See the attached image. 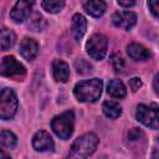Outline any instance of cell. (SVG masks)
Here are the masks:
<instances>
[{
	"label": "cell",
	"instance_id": "cell-8",
	"mask_svg": "<svg viewBox=\"0 0 159 159\" xmlns=\"http://www.w3.org/2000/svg\"><path fill=\"white\" fill-rule=\"evenodd\" d=\"M32 5H34V1H25V0L17 1L10 11L11 20H14V22H16V24L24 22L30 16Z\"/></svg>",
	"mask_w": 159,
	"mask_h": 159
},
{
	"label": "cell",
	"instance_id": "cell-25",
	"mask_svg": "<svg viewBox=\"0 0 159 159\" xmlns=\"http://www.w3.org/2000/svg\"><path fill=\"white\" fill-rule=\"evenodd\" d=\"M142 80L140 78H138V77H133V78H130L129 80V87H130V89L133 91V92H137L140 87H142Z\"/></svg>",
	"mask_w": 159,
	"mask_h": 159
},
{
	"label": "cell",
	"instance_id": "cell-21",
	"mask_svg": "<svg viewBox=\"0 0 159 159\" xmlns=\"http://www.w3.org/2000/svg\"><path fill=\"white\" fill-rule=\"evenodd\" d=\"M41 6L47 12L56 14V12L61 11L65 7V1H42L41 2Z\"/></svg>",
	"mask_w": 159,
	"mask_h": 159
},
{
	"label": "cell",
	"instance_id": "cell-11",
	"mask_svg": "<svg viewBox=\"0 0 159 159\" xmlns=\"http://www.w3.org/2000/svg\"><path fill=\"white\" fill-rule=\"evenodd\" d=\"M39 51H40V47H39V43L35 40L29 39V37H25L21 41V45H20V55L25 60L34 61L37 57Z\"/></svg>",
	"mask_w": 159,
	"mask_h": 159
},
{
	"label": "cell",
	"instance_id": "cell-2",
	"mask_svg": "<svg viewBox=\"0 0 159 159\" xmlns=\"http://www.w3.org/2000/svg\"><path fill=\"white\" fill-rule=\"evenodd\" d=\"M103 89V82L99 78H91L78 82L73 88V94L80 102L93 103L96 102Z\"/></svg>",
	"mask_w": 159,
	"mask_h": 159
},
{
	"label": "cell",
	"instance_id": "cell-15",
	"mask_svg": "<svg viewBox=\"0 0 159 159\" xmlns=\"http://www.w3.org/2000/svg\"><path fill=\"white\" fill-rule=\"evenodd\" d=\"M83 9L88 15H91L93 17H101L107 10V4L104 1H102V0L84 1L83 2Z\"/></svg>",
	"mask_w": 159,
	"mask_h": 159
},
{
	"label": "cell",
	"instance_id": "cell-30",
	"mask_svg": "<svg viewBox=\"0 0 159 159\" xmlns=\"http://www.w3.org/2000/svg\"><path fill=\"white\" fill-rule=\"evenodd\" d=\"M153 159H159V150L155 149L154 153H153Z\"/></svg>",
	"mask_w": 159,
	"mask_h": 159
},
{
	"label": "cell",
	"instance_id": "cell-7",
	"mask_svg": "<svg viewBox=\"0 0 159 159\" xmlns=\"http://www.w3.org/2000/svg\"><path fill=\"white\" fill-rule=\"evenodd\" d=\"M0 72L4 77L20 80L26 75V68L14 56H6L1 60Z\"/></svg>",
	"mask_w": 159,
	"mask_h": 159
},
{
	"label": "cell",
	"instance_id": "cell-17",
	"mask_svg": "<svg viewBox=\"0 0 159 159\" xmlns=\"http://www.w3.org/2000/svg\"><path fill=\"white\" fill-rule=\"evenodd\" d=\"M102 111H103L104 116L107 118H111V119H116L122 114V107L116 101H106V102H103Z\"/></svg>",
	"mask_w": 159,
	"mask_h": 159
},
{
	"label": "cell",
	"instance_id": "cell-3",
	"mask_svg": "<svg viewBox=\"0 0 159 159\" xmlns=\"http://www.w3.org/2000/svg\"><path fill=\"white\" fill-rule=\"evenodd\" d=\"M51 128L60 139H68L75 128V113L73 111H66L51 120Z\"/></svg>",
	"mask_w": 159,
	"mask_h": 159
},
{
	"label": "cell",
	"instance_id": "cell-29",
	"mask_svg": "<svg viewBox=\"0 0 159 159\" xmlns=\"http://www.w3.org/2000/svg\"><path fill=\"white\" fill-rule=\"evenodd\" d=\"M0 159H11V157H10L7 153H5L4 149H1V150H0Z\"/></svg>",
	"mask_w": 159,
	"mask_h": 159
},
{
	"label": "cell",
	"instance_id": "cell-23",
	"mask_svg": "<svg viewBox=\"0 0 159 159\" xmlns=\"http://www.w3.org/2000/svg\"><path fill=\"white\" fill-rule=\"evenodd\" d=\"M75 66H76V68H77V72H78V73H82V75L88 73V72L92 71V66H91L86 60H83V58L77 60L76 63H75Z\"/></svg>",
	"mask_w": 159,
	"mask_h": 159
},
{
	"label": "cell",
	"instance_id": "cell-24",
	"mask_svg": "<svg viewBox=\"0 0 159 159\" xmlns=\"http://www.w3.org/2000/svg\"><path fill=\"white\" fill-rule=\"evenodd\" d=\"M148 7L152 11V14L154 16L159 17V0H150L148 1Z\"/></svg>",
	"mask_w": 159,
	"mask_h": 159
},
{
	"label": "cell",
	"instance_id": "cell-1",
	"mask_svg": "<svg viewBox=\"0 0 159 159\" xmlns=\"http://www.w3.org/2000/svg\"><path fill=\"white\" fill-rule=\"evenodd\" d=\"M98 142L99 139L94 133L82 134L71 145L67 159H87L97 149Z\"/></svg>",
	"mask_w": 159,
	"mask_h": 159
},
{
	"label": "cell",
	"instance_id": "cell-22",
	"mask_svg": "<svg viewBox=\"0 0 159 159\" xmlns=\"http://www.w3.org/2000/svg\"><path fill=\"white\" fill-rule=\"evenodd\" d=\"M29 27H30L32 31H42V30L46 27V21H45V19H43L40 14H35V15L32 16V19L30 20Z\"/></svg>",
	"mask_w": 159,
	"mask_h": 159
},
{
	"label": "cell",
	"instance_id": "cell-28",
	"mask_svg": "<svg viewBox=\"0 0 159 159\" xmlns=\"http://www.w3.org/2000/svg\"><path fill=\"white\" fill-rule=\"evenodd\" d=\"M134 4H135L134 1H118V5L119 6H125V7H130Z\"/></svg>",
	"mask_w": 159,
	"mask_h": 159
},
{
	"label": "cell",
	"instance_id": "cell-9",
	"mask_svg": "<svg viewBox=\"0 0 159 159\" xmlns=\"http://www.w3.org/2000/svg\"><path fill=\"white\" fill-rule=\"evenodd\" d=\"M32 147L36 152H51L53 150L55 143L46 130H39L32 138Z\"/></svg>",
	"mask_w": 159,
	"mask_h": 159
},
{
	"label": "cell",
	"instance_id": "cell-13",
	"mask_svg": "<svg viewBox=\"0 0 159 159\" xmlns=\"http://www.w3.org/2000/svg\"><path fill=\"white\" fill-rule=\"evenodd\" d=\"M87 30V20L81 14H75L72 17V35L77 42L82 40Z\"/></svg>",
	"mask_w": 159,
	"mask_h": 159
},
{
	"label": "cell",
	"instance_id": "cell-6",
	"mask_svg": "<svg viewBox=\"0 0 159 159\" xmlns=\"http://www.w3.org/2000/svg\"><path fill=\"white\" fill-rule=\"evenodd\" d=\"M107 48H108V40L102 34L92 35L86 43L87 53L89 55L91 58H93L96 61H101L104 58V56L107 53Z\"/></svg>",
	"mask_w": 159,
	"mask_h": 159
},
{
	"label": "cell",
	"instance_id": "cell-19",
	"mask_svg": "<svg viewBox=\"0 0 159 159\" xmlns=\"http://www.w3.org/2000/svg\"><path fill=\"white\" fill-rule=\"evenodd\" d=\"M0 143L4 148H7V149H12L16 147V143H17V138L16 135L10 132V130H1V135H0Z\"/></svg>",
	"mask_w": 159,
	"mask_h": 159
},
{
	"label": "cell",
	"instance_id": "cell-4",
	"mask_svg": "<svg viewBox=\"0 0 159 159\" xmlns=\"http://www.w3.org/2000/svg\"><path fill=\"white\" fill-rule=\"evenodd\" d=\"M135 118L138 122H140L143 125L148 128L159 129V104L157 103L138 104Z\"/></svg>",
	"mask_w": 159,
	"mask_h": 159
},
{
	"label": "cell",
	"instance_id": "cell-10",
	"mask_svg": "<svg viewBox=\"0 0 159 159\" xmlns=\"http://www.w3.org/2000/svg\"><path fill=\"white\" fill-rule=\"evenodd\" d=\"M112 22L117 27L130 30L137 24V15L132 11H116L112 16Z\"/></svg>",
	"mask_w": 159,
	"mask_h": 159
},
{
	"label": "cell",
	"instance_id": "cell-26",
	"mask_svg": "<svg viewBox=\"0 0 159 159\" xmlns=\"http://www.w3.org/2000/svg\"><path fill=\"white\" fill-rule=\"evenodd\" d=\"M142 135H143V132H142V130H139L138 128H133V129L129 132L128 138H129L130 140H137V139H139V137H142Z\"/></svg>",
	"mask_w": 159,
	"mask_h": 159
},
{
	"label": "cell",
	"instance_id": "cell-16",
	"mask_svg": "<svg viewBox=\"0 0 159 159\" xmlns=\"http://www.w3.org/2000/svg\"><path fill=\"white\" fill-rule=\"evenodd\" d=\"M107 92H108V94H111L114 98H124L127 94V89H125L124 83L118 78L111 80L108 82Z\"/></svg>",
	"mask_w": 159,
	"mask_h": 159
},
{
	"label": "cell",
	"instance_id": "cell-5",
	"mask_svg": "<svg viewBox=\"0 0 159 159\" xmlns=\"http://www.w3.org/2000/svg\"><path fill=\"white\" fill-rule=\"evenodd\" d=\"M19 102L15 92L11 88H2L0 93V118L4 120L11 119L17 112Z\"/></svg>",
	"mask_w": 159,
	"mask_h": 159
},
{
	"label": "cell",
	"instance_id": "cell-27",
	"mask_svg": "<svg viewBox=\"0 0 159 159\" xmlns=\"http://www.w3.org/2000/svg\"><path fill=\"white\" fill-rule=\"evenodd\" d=\"M153 89H154L155 94L159 97V73H157L153 78Z\"/></svg>",
	"mask_w": 159,
	"mask_h": 159
},
{
	"label": "cell",
	"instance_id": "cell-20",
	"mask_svg": "<svg viewBox=\"0 0 159 159\" xmlns=\"http://www.w3.org/2000/svg\"><path fill=\"white\" fill-rule=\"evenodd\" d=\"M111 65H112L114 72H117V73H124L125 62H124L123 57L119 53H113L111 56Z\"/></svg>",
	"mask_w": 159,
	"mask_h": 159
},
{
	"label": "cell",
	"instance_id": "cell-12",
	"mask_svg": "<svg viewBox=\"0 0 159 159\" xmlns=\"http://www.w3.org/2000/svg\"><path fill=\"white\" fill-rule=\"evenodd\" d=\"M128 56L134 61H147L152 57V52L142 43L132 42L127 46Z\"/></svg>",
	"mask_w": 159,
	"mask_h": 159
},
{
	"label": "cell",
	"instance_id": "cell-14",
	"mask_svg": "<svg viewBox=\"0 0 159 159\" xmlns=\"http://www.w3.org/2000/svg\"><path fill=\"white\" fill-rule=\"evenodd\" d=\"M52 75L57 82H67L70 78V67L62 60H55L52 62Z\"/></svg>",
	"mask_w": 159,
	"mask_h": 159
},
{
	"label": "cell",
	"instance_id": "cell-18",
	"mask_svg": "<svg viewBox=\"0 0 159 159\" xmlns=\"http://www.w3.org/2000/svg\"><path fill=\"white\" fill-rule=\"evenodd\" d=\"M15 42V34L6 29V27H2L1 31H0V46H1V51H6L9 50Z\"/></svg>",
	"mask_w": 159,
	"mask_h": 159
}]
</instances>
